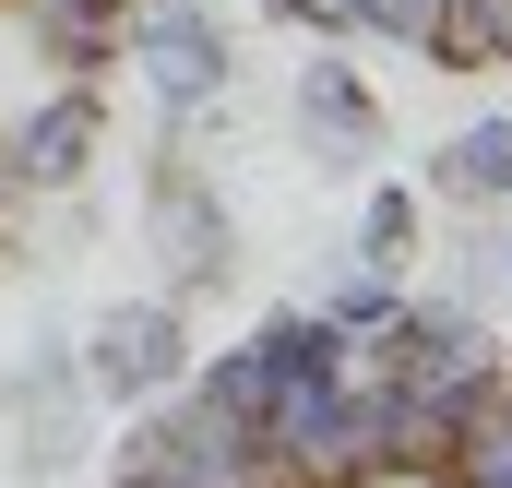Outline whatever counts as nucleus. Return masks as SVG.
Here are the masks:
<instances>
[{
    "label": "nucleus",
    "instance_id": "1",
    "mask_svg": "<svg viewBox=\"0 0 512 488\" xmlns=\"http://www.w3.org/2000/svg\"><path fill=\"white\" fill-rule=\"evenodd\" d=\"M131 60H143V84H155V108H167V120L227 108V72H239L227 24H215L203 0H131Z\"/></svg>",
    "mask_w": 512,
    "mask_h": 488
},
{
    "label": "nucleus",
    "instance_id": "2",
    "mask_svg": "<svg viewBox=\"0 0 512 488\" xmlns=\"http://www.w3.org/2000/svg\"><path fill=\"white\" fill-rule=\"evenodd\" d=\"M96 167V84H48L36 108L0 120V203H36V191H72Z\"/></svg>",
    "mask_w": 512,
    "mask_h": 488
},
{
    "label": "nucleus",
    "instance_id": "3",
    "mask_svg": "<svg viewBox=\"0 0 512 488\" xmlns=\"http://www.w3.org/2000/svg\"><path fill=\"white\" fill-rule=\"evenodd\" d=\"M179 381H191V334H179L167 298H131V310H108L84 334V393H108V405H155Z\"/></svg>",
    "mask_w": 512,
    "mask_h": 488
},
{
    "label": "nucleus",
    "instance_id": "4",
    "mask_svg": "<svg viewBox=\"0 0 512 488\" xmlns=\"http://www.w3.org/2000/svg\"><path fill=\"white\" fill-rule=\"evenodd\" d=\"M0 12L24 24L48 84H96L108 60H131V0H0Z\"/></svg>",
    "mask_w": 512,
    "mask_h": 488
},
{
    "label": "nucleus",
    "instance_id": "5",
    "mask_svg": "<svg viewBox=\"0 0 512 488\" xmlns=\"http://www.w3.org/2000/svg\"><path fill=\"white\" fill-rule=\"evenodd\" d=\"M298 131H310V155H322V167H370L382 108H370V84H358L346 60H310V72H298Z\"/></svg>",
    "mask_w": 512,
    "mask_h": 488
},
{
    "label": "nucleus",
    "instance_id": "6",
    "mask_svg": "<svg viewBox=\"0 0 512 488\" xmlns=\"http://www.w3.org/2000/svg\"><path fill=\"white\" fill-rule=\"evenodd\" d=\"M155 215H167V274H179V286H215V274H227V203H215L179 155L155 167Z\"/></svg>",
    "mask_w": 512,
    "mask_h": 488
},
{
    "label": "nucleus",
    "instance_id": "7",
    "mask_svg": "<svg viewBox=\"0 0 512 488\" xmlns=\"http://www.w3.org/2000/svg\"><path fill=\"white\" fill-rule=\"evenodd\" d=\"M251 346H262V369H274V393H286V381H346V369H358V346H346L334 310H274Z\"/></svg>",
    "mask_w": 512,
    "mask_h": 488
},
{
    "label": "nucleus",
    "instance_id": "8",
    "mask_svg": "<svg viewBox=\"0 0 512 488\" xmlns=\"http://www.w3.org/2000/svg\"><path fill=\"white\" fill-rule=\"evenodd\" d=\"M417 60H441V72H501L512 60V0H441V24H429Z\"/></svg>",
    "mask_w": 512,
    "mask_h": 488
},
{
    "label": "nucleus",
    "instance_id": "9",
    "mask_svg": "<svg viewBox=\"0 0 512 488\" xmlns=\"http://www.w3.org/2000/svg\"><path fill=\"white\" fill-rule=\"evenodd\" d=\"M441 191L453 203H501L512 191V120H465L453 143H441Z\"/></svg>",
    "mask_w": 512,
    "mask_h": 488
},
{
    "label": "nucleus",
    "instance_id": "10",
    "mask_svg": "<svg viewBox=\"0 0 512 488\" xmlns=\"http://www.w3.org/2000/svg\"><path fill=\"white\" fill-rule=\"evenodd\" d=\"M191 405H215V417H239V429H262V405H274V369H262V346H227V358L191 381Z\"/></svg>",
    "mask_w": 512,
    "mask_h": 488
},
{
    "label": "nucleus",
    "instance_id": "11",
    "mask_svg": "<svg viewBox=\"0 0 512 488\" xmlns=\"http://www.w3.org/2000/svg\"><path fill=\"white\" fill-rule=\"evenodd\" d=\"M358 250H370V274H393V262L417 250V191H370V227H358Z\"/></svg>",
    "mask_w": 512,
    "mask_h": 488
},
{
    "label": "nucleus",
    "instance_id": "12",
    "mask_svg": "<svg viewBox=\"0 0 512 488\" xmlns=\"http://www.w3.org/2000/svg\"><path fill=\"white\" fill-rule=\"evenodd\" d=\"M274 12H286L298 36H346V24H358V0H274Z\"/></svg>",
    "mask_w": 512,
    "mask_h": 488
}]
</instances>
